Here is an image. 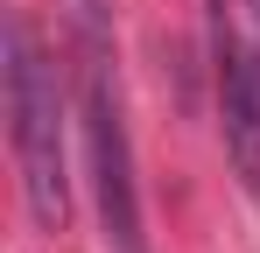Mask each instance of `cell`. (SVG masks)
I'll return each instance as SVG.
<instances>
[{"mask_svg":"<svg viewBox=\"0 0 260 253\" xmlns=\"http://www.w3.org/2000/svg\"><path fill=\"white\" fill-rule=\"evenodd\" d=\"M218 113H225V155L239 183L260 197V49L218 21Z\"/></svg>","mask_w":260,"mask_h":253,"instance_id":"3957f363","label":"cell"},{"mask_svg":"<svg viewBox=\"0 0 260 253\" xmlns=\"http://www.w3.org/2000/svg\"><path fill=\"white\" fill-rule=\"evenodd\" d=\"M71 36H78V113H85V155H91V190L106 218L113 253H148L141 232V183H134V141H127V106H120V71H113V36L106 7L71 0Z\"/></svg>","mask_w":260,"mask_h":253,"instance_id":"6da1fadb","label":"cell"},{"mask_svg":"<svg viewBox=\"0 0 260 253\" xmlns=\"http://www.w3.org/2000/svg\"><path fill=\"white\" fill-rule=\"evenodd\" d=\"M239 7H246V21H253V28H260V0H239Z\"/></svg>","mask_w":260,"mask_h":253,"instance_id":"277c9868","label":"cell"},{"mask_svg":"<svg viewBox=\"0 0 260 253\" xmlns=\"http://www.w3.org/2000/svg\"><path fill=\"white\" fill-rule=\"evenodd\" d=\"M7 141H14V169H21V197L43 232H63L71 218V176H63V99H56V71L36 49L28 21H7Z\"/></svg>","mask_w":260,"mask_h":253,"instance_id":"7a4b0ae2","label":"cell"}]
</instances>
